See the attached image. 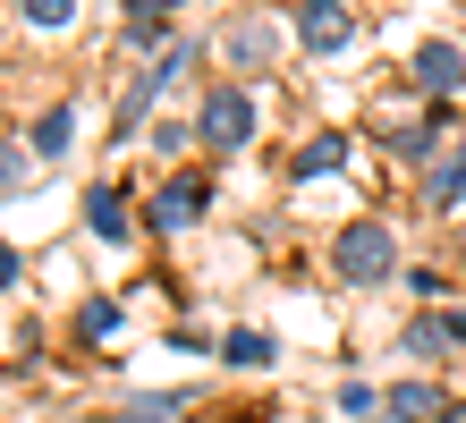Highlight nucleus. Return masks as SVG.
Wrapping results in <instances>:
<instances>
[{"label": "nucleus", "mask_w": 466, "mask_h": 423, "mask_svg": "<svg viewBox=\"0 0 466 423\" xmlns=\"http://www.w3.org/2000/svg\"><path fill=\"white\" fill-rule=\"evenodd\" d=\"M458 85H466V51H458V43H424V51H416V94L450 102Z\"/></svg>", "instance_id": "nucleus-4"}, {"label": "nucleus", "mask_w": 466, "mask_h": 423, "mask_svg": "<svg viewBox=\"0 0 466 423\" xmlns=\"http://www.w3.org/2000/svg\"><path fill=\"white\" fill-rule=\"evenodd\" d=\"M204 195H212V186L196 178V169H178V178H161V195H153V212H145V220H153L161 237H170V229H187V220L204 212Z\"/></svg>", "instance_id": "nucleus-3"}, {"label": "nucleus", "mask_w": 466, "mask_h": 423, "mask_svg": "<svg viewBox=\"0 0 466 423\" xmlns=\"http://www.w3.org/2000/svg\"><path fill=\"white\" fill-rule=\"evenodd\" d=\"M390 263H399V246H390V229H381V220H348L339 246H331V271L348 279V288H373V279H390Z\"/></svg>", "instance_id": "nucleus-2"}, {"label": "nucleus", "mask_w": 466, "mask_h": 423, "mask_svg": "<svg viewBox=\"0 0 466 423\" xmlns=\"http://www.w3.org/2000/svg\"><path fill=\"white\" fill-rule=\"evenodd\" d=\"M458 195H466V136H458V153L432 169V212H441V204H458Z\"/></svg>", "instance_id": "nucleus-10"}, {"label": "nucleus", "mask_w": 466, "mask_h": 423, "mask_svg": "<svg viewBox=\"0 0 466 423\" xmlns=\"http://www.w3.org/2000/svg\"><path fill=\"white\" fill-rule=\"evenodd\" d=\"M297 169H339V136H314V145L297 153Z\"/></svg>", "instance_id": "nucleus-16"}, {"label": "nucleus", "mask_w": 466, "mask_h": 423, "mask_svg": "<svg viewBox=\"0 0 466 423\" xmlns=\"http://www.w3.org/2000/svg\"><path fill=\"white\" fill-rule=\"evenodd\" d=\"M170 35V9H161V0H136L127 9V43H161Z\"/></svg>", "instance_id": "nucleus-11"}, {"label": "nucleus", "mask_w": 466, "mask_h": 423, "mask_svg": "<svg viewBox=\"0 0 466 423\" xmlns=\"http://www.w3.org/2000/svg\"><path fill=\"white\" fill-rule=\"evenodd\" d=\"M229 60L238 68H263L271 60V25H229Z\"/></svg>", "instance_id": "nucleus-9"}, {"label": "nucleus", "mask_w": 466, "mask_h": 423, "mask_svg": "<svg viewBox=\"0 0 466 423\" xmlns=\"http://www.w3.org/2000/svg\"><path fill=\"white\" fill-rule=\"evenodd\" d=\"M407 356H450V338H441V322H407Z\"/></svg>", "instance_id": "nucleus-15"}, {"label": "nucleus", "mask_w": 466, "mask_h": 423, "mask_svg": "<svg viewBox=\"0 0 466 423\" xmlns=\"http://www.w3.org/2000/svg\"><path fill=\"white\" fill-rule=\"evenodd\" d=\"M86 237H102V246H119V237H127V204H119V186H86Z\"/></svg>", "instance_id": "nucleus-5"}, {"label": "nucleus", "mask_w": 466, "mask_h": 423, "mask_svg": "<svg viewBox=\"0 0 466 423\" xmlns=\"http://www.w3.org/2000/svg\"><path fill=\"white\" fill-rule=\"evenodd\" d=\"M339 407H348L356 423H373V415H381V398H373V389H365V381H348V389H339Z\"/></svg>", "instance_id": "nucleus-17"}, {"label": "nucleus", "mask_w": 466, "mask_h": 423, "mask_svg": "<svg viewBox=\"0 0 466 423\" xmlns=\"http://www.w3.org/2000/svg\"><path fill=\"white\" fill-rule=\"evenodd\" d=\"M76 330H86V338H111V330H119V305H111V297H94L86 314H76Z\"/></svg>", "instance_id": "nucleus-14"}, {"label": "nucleus", "mask_w": 466, "mask_h": 423, "mask_svg": "<svg viewBox=\"0 0 466 423\" xmlns=\"http://www.w3.org/2000/svg\"><path fill=\"white\" fill-rule=\"evenodd\" d=\"M119 423H187V398H127Z\"/></svg>", "instance_id": "nucleus-12"}, {"label": "nucleus", "mask_w": 466, "mask_h": 423, "mask_svg": "<svg viewBox=\"0 0 466 423\" xmlns=\"http://www.w3.org/2000/svg\"><path fill=\"white\" fill-rule=\"evenodd\" d=\"M356 35V17H339V9H297V43L306 51H339Z\"/></svg>", "instance_id": "nucleus-6"}, {"label": "nucleus", "mask_w": 466, "mask_h": 423, "mask_svg": "<svg viewBox=\"0 0 466 423\" xmlns=\"http://www.w3.org/2000/svg\"><path fill=\"white\" fill-rule=\"evenodd\" d=\"M390 415L399 423H432V415H441V389H432V381H399L390 389Z\"/></svg>", "instance_id": "nucleus-8"}, {"label": "nucleus", "mask_w": 466, "mask_h": 423, "mask_svg": "<svg viewBox=\"0 0 466 423\" xmlns=\"http://www.w3.org/2000/svg\"><path fill=\"white\" fill-rule=\"evenodd\" d=\"M441 338H450V347H466V314H441Z\"/></svg>", "instance_id": "nucleus-18"}, {"label": "nucleus", "mask_w": 466, "mask_h": 423, "mask_svg": "<svg viewBox=\"0 0 466 423\" xmlns=\"http://www.w3.org/2000/svg\"><path fill=\"white\" fill-rule=\"evenodd\" d=\"M221 356L255 373V364H271V338H263V330H229V338H221Z\"/></svg>", "instance_id": "nucleus-13"}, {"label": "nucleus", "mask_w": 466, "mask_h": 423, "mask_svg": "<svg viewBox=\"0 0 466 423\" xmlns=\"http://www.w3.org/2000/svg\"><path fill=\"white\" fill-rule=\"evenodd\" d=\"M68 136H76V102H51L43 119H35V153H43V161L68 153Z\"/></svg>", "instance_id": "nucleus-7"}, {"label": "nucleus", "mask_w": 466, "mask_h": 423, "mask_svg": "<svg viewBox=\"0 0 466 423\" xmlns=\"http://www.w3.org/2000/svg\"><path fill=\"white\" fill-rule=\"evenodd\" d=\"M246 136H255V94H246V85H212V94H204V110H196V145L229 161Z\"/></svg>", "instance_id": "nucleus-1"}]
</instances>
